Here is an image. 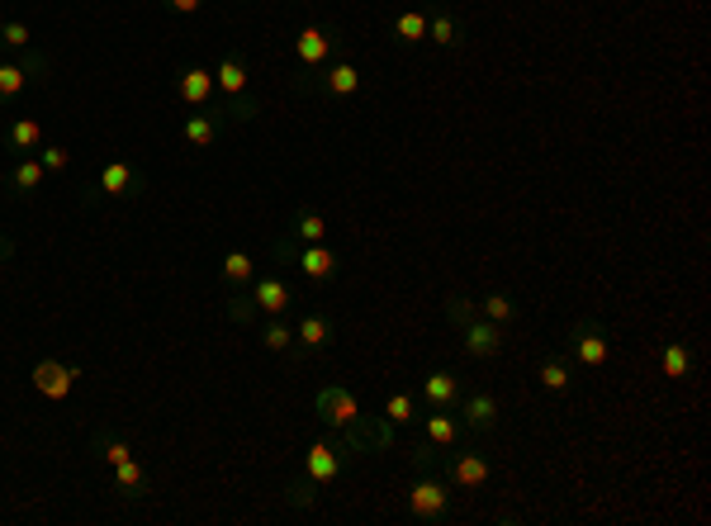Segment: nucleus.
<instances>
[{
	"mask_svg": "<svg viewBox=\"0 0 711 526\" xmlns=\"http://www.w3.org/2000/svg\"><path fill=\"white\" fill-rule=\"evenodd\" d=\"M413 484H408V512L418 517V522H446V512H451V484L432 474V465H413Z\"/></svg>",
	"mask_w": 711,
	"mask_h": 526,
	"instance_id": "obj_4",
	"label": "nucleus"
},
{
	"mask_svg": "<svg viewBox=\"0 0 711 526\" xmlns=\"http://www.w3.org/2000/svg\"><path fill=\"white\" fill-rule=\"evenodd\" d=\"M76 380H81V370L67 361H38L34 365V389H38V399H48V403H67L72 399V389Z\"/></svg>",
	"mask_w": 711,
	"mask_h": 526,
	"instance_id": "obj_11",
	"label": "nucleus"
},
{
	"mask_svg": "<svg viewBox=\"0 0 711 526\" xmlns=\"http://www.w3.org/2000/svg\"><path fill=\"white\" fill-rule=\"evenodd\" d=\"M48 72H53V62H48L43 53H29V48H24V57H19V62H0V105L19 100L29 81H43Z\"/></svg>",
	"mask_w": 711,
	"mask_h": 526,
	"instance_id": "obj_7",
	"label": "nucleus"
},
{
	"mask_svg": "<svg viewBox=\"0 0 711 526\" xmlns=\"http://www.w3.org/2000/svg\"><path fill=\"white\" fill-rule=\"evenodd\" d=\"M422 38H427V10H418V5L399 10V15H394V43L413 48V43H422Z\"/></svg>",
	"mask_w": 711,
	"mask_h": 526,
	"instance_id": "obj_25",
	"label": "nucleus"
},
{
	"mask_svg": "<svg viewBox=\"0 0 711 526\" xmlns=\"http://www.w3.org/2000/svg\"><path fill=\"white\" fill-rule=\"evenodd\" d=\"M427 38H432L437 48H465V19L451 15L446 5H432V10H427Z\"/></svg>",
	"mask_w": 711,
	"mask_h": 526,
	"instance_id": "obj_20",
	"label": "nucleus"
},
{
	"mask_svg": "<svg viewBox=\"0 0 711 526\" xmlns=\"http://www.w3.org/2000/svg\"><path fill=\"white\" fill-rule=\"evenodd\" d=\"M275 256L294 261V271L304 275L309 285H332V280L342 275V252H337L332 242H290V237H280V242H275Z\"/></svg>",
	"mask_w": 711,
	"mask_h": 526,
	"instance_id": "obj_3",
	"label": "nucleus"
},
{
	"mask_svg": "<svg viewBox=\"0 0 711 526\" xmlns=\"http://www.w3.org/2000/svg\"><path fill=\"white\" fill-rule=\"evenodd\" d=\"M252 309L256 313H266V318H280V313H290L294 304V290L280 280V275H261V280H252Z\"/></svg>",
	"mask_w": 711,
	"mask_h": 526,
	"instance_id": "obj_13",
	"label": "nucleus"
},
{
	"mask_svg": "<svg viewBox=\"0 0 711 526\" xmlns=\"http://www.w3.org/2000/svg\"><path fill=\"white\" fill-rule=\"evenodd\" d=\"M43 176H48V171H43L38 157H19V162L10 166V190H15V195H34L38 185H43Z\"/></svg>",
	"mask_w": 711,
	"mask_h": 526,
	"instance_id": "obj_29",
	"label": "nucleus"
},
{
	"mask_svg": "<svg viewBox=\"0 0 711 526\" xmlns=\"http://www.w3.org/2000/svg\"><path fill=\"white\" fill-rule=\"evenodd\" d=\"M328 233H332V228H328V218H323V214H313V209H294V214H290V233H285V237H290V242H328Z\"/></svg>",
	"mask_w": 711,
	"mask_h": 526,
	"instance_id": "obj_23",
	"label": "nucleus"
},
{
	"mask_svg": "<svg viewBox=\"0 0 711 526\" xmlns=\"http://www.w3.org/2000/svg\"><path fill=\"white\" fill-rule=\"evenodd\" d=\"M200 5L204 0H166V10H171V15H200Z\"/></svg>",
	"mask_w": 711,
	"mask_h": 526,
	"instance_id": "obj_36",
	"label": "nucleus"
},
{
	"mask_svg": "<svg viewBox=\"0 0 711 526\" xmlns=\"http://www.w3.org/2000/svg\"><path fill=\"white\" fill-rule=\"evenodd\" d=\"M413 465H437V474L451 484V489H484L489 484V455L484 451H474V446H446V451H437V446H413Z\"/></svg>",
	"mask_w": 711,
	"mask_h": 526,
	"instance_id": "obj_1",
	"label": "nucleus"
},
{
	"mask_svg": "<svg viewBox=\"0 0 711 526\" xmlns=\"http://www.w3.org/2000/svg\"><path fill=\"white\" fill-rule=\"evenodd\" d=\"M114 489L124 493V498H143L147 489V465L138 455H128L124 465H114Z\"/></svg>",
	"mask_w": 711,
	"mask_h": 526,
	"instance_id": "obj_28",
	"label": "nucleus"
},
{
	"mask_svg": "<svg viewBox=\"0 0 711 526\" xmlns=\"http://www.w3.org/2000/svg\"><path fill=\"white\" fill-rule=\"evenodd\" d=\"M10 256H15V242H10V237L0 233V261H10Z\"/></svg>",
	"mask_w": 711,
	"mask_h": 526,
	"instance_id": "obj_37",
	"label": "nucleus"
},
{
	"mask_svg": "<svg viewBox=\"0 0 711 526\" xmlns=\"http://www.w3.org/2000/svg\"><path fill=\"white\" fill-rule=\"evenodd\" d=\"M456 418H460V427L465 432H474V436H484V432H493L498 427V399H493L489 389H465L460 394V403H456Z\"/></svg>",
	"mask_w": 711,
	"mask_h": 526,
	"instance_id": "obj_9",
	"label": "nucleus"
},
{
	"mask_svg": "<svg viewBox=\"0 0 711 526\" xmlns=\"http://www.w3.org/2000/svg\"><path fill=\"white\" fill-rule=\"evenodd\" d=\"M332 318L328 313H304L299 323H294V351L304 356V351H328V342H332Z\"/></svg>",
	"mask_w": 711,
	"mask_h": 526,
	"instance_id": "obj_19",
	"label": "nucleus"
},
{
	"mask_svg": "<svg viewBox=\"0 0 711 526\" xmlns=\"http://www.w3.org/2000/svg\"><path fill=\"white\" fill-rule=\"evenodd\" d=\"M659 370H664V380H688L693 375V351L683 342H664L659 346Z\"/></svg>",
	"mask_w": 711,
	"mask_h": 526,
	"instance_id": "obj_27",
	"label": "nucleus"
},
{
	"mask_svg": "<svg viewBox=\"0 0 711 526\" xmlns=\"http://www.w3.org/2000/svg\"><path fill=\"white\" fill-rule=\"evenodd\" d=\"M219 280L228 285V290H242V285H252V280H256V261H252V252H242V247H233V252L223 256Z\"/></svg>",
	"mask_w": 711,
	"mask_h": 526,
	"instance_id": "obj_22",
	"label": "nucleus"
},
{
	"mask_svg": "<svg viewBox=\"0 0 711 526\" xmlns=\"http://www.w3.org/2000/svg\"><path fill=\"white\" fill-rule=\"evenodd\" d=\"M95 451L105 455V460H110V470H114V465H124L128 455H133V446H128L124 436H114L110 427H105V432H95Z\"/></svg>",
	"mask_w": 711,
	"mask_h": 526,
	"instance_id": "obj_31",
	"label": "nucleus"
},
{
	"mask_svg": "<svg viewBox=\"0 0 711 526\" xmlns=\"http://www.w3.org/2000/svg\"><path fill=\"white\" fill-rule=\"evenodd\" d=\"M536 380H541V389H546V394L565 399L569 389H574V375H569V356H565V351H550L546 361H541V375H536Z\"/></svg>",
	"mask_w": 711,
	"mask_h": 526,
	"instance_id": "obj_21",
	"label": "nucleus"
},
{
	"mask_svg": "<svg viewBox=\"0 0 711 526\" xmlns=\"http://www.w3.org/2000/svg\"><path fill=\"white\" fill-rule=\"evenodd\" d=\"M38 162H43V171H48V176H57V171H67V162H72V157H67V147L43 143V147H38Z\"/></svg>",
	"mask_w": 711,
	"mask_h": 526,
	"instance_id": "obj_35",
	"label": "nucleus"
},
{
	"mask_svg": "<svg viewBox=\"0 0 711 526\" xmlns=\"http://www.w3.org/2000/svg\"><path fill=\"white\" fill-rule=\"evenodd\" d=\"M474 309H479V318H489V323H512V318H517V304H512L508 294H484V299H479V304H474Z\"/></svg>",
	"mask_w": 711,
	"mask_h": 526,
	"instance_id": "obj_30",
	"label": "nucleus"
},
{
	"mask_svg": "<svg viewBox=\"0 0 711 526\" xmlns=\"http://www.w3.org/2000/svg\"><path fill=\"white\" fill-rule=\"evenodd\" d=\"M138 190H143V171H138L133 162H124V157H114V162L100 166L91 200H95V195H110V200H133Z\"/></svg>",
	"mask_w": 711,
	"mask_h": 526,
	"instance_id": "obj_10",
	"label": "nucleus"
},
{
	"mask_svg": "<svg viewBox=\"0 0 711 526\" xmlns=\"http://www.w3.org/2000/svg\"><path fill=\"white\" fill-rule=\"evenodd\" d=\"M460 436H465V427H460L456 408H427V418H422V441L427 446L446 451V446H460Z\"/></svg>",
	"mask_w": 711,
	"mask_h": 526,
	"instance_id": "obj_15",
	"label": "nucleus"
},
{
	"mask_svg": "<svg viewBox=\"0 0 711 526\" xmlns=\"http://www.w3.org/2000/svg\"><path fill=\"white\" fill-rule=\"evenodd\" d=\"M337 48H342V34H337V29H323V24H304L299 38H294V57H299V67H304V72L328 67Z\"/></svg>",
	"mask_w": 711,
	"mask_h": 526,
	"instance_id": "obj_8",
	"label": "nucleus"
},
{
	"mask_svg": "<svg viewBox=\"0 0 711 526\" xmlns=\"http://www.w3.org/2000/svg\"><path fill=\"white\" fill-rule=\"evenodd\" d=\"M0 43H5V48H19V53H24V48L34 43V29H29L24 19H5V24H0Z\"/></svg>",
	"mask_w": 711,
	"mask_h": 526,
	"instance_id": "obj_34",
	"label": "nucleus"
},
{
	"mask_svg": "<svg viewBox=\"0 0 711 526\" xmlns=\"http://www.w3.org/2000/svg\"><path fill=\"white\" fill-rule=\"evenodd\" d=\"M384 422L399 432V427H408V422H418V394L413 389H394L389 399H384Z\"/></svg>",
	"mask_w": 711,
	"mask_h": 526,
	"instance_id": "obj_24",
	"label": "nucleus"
},
{
	"mask_svg": "<svg viewBox=\"0 0 711 526\" xmlns=\"http://www.w3.org/2000/svg\"><path fill=\"white\" fill-rule=\"evenodd\" d=\"M214 95H223L219 114H228L233 124H252L256 114H261V105L252 100V72H247V57L242 53H223L219 67H214Z\"/></svg>",
	"mask_w": 711,
	"mask_h": 526,
	"instance_id": "obj_2",
	"label": "nucleus"
},
{
	"mask_svg": "<svg viewBox=\"0 0 711 526\" xmlns=\"http://www.w3.org/2000/svg\"><path fill=\"white\" fill-rule=\"evenodd\" d=\"M460 394H465V384H460L451 370H432V375L422 380L418 403H422V408H456Z\"/></svg>",
	"mask_w": 711,
	"mask_h": 526,
	"instance_id": "obj_18",
	"label": "nucleus"
},
{
	"mask_svg": "<svg viewBox=\"0 0 711 526\" xmlns=\"http://www.w3.org/2000/svg\"><path fill=\"white\" fill-rule=\"evenodd\" d=\"M460 342H465V351H470L474 361H493L498 351H503V332H498V323H489V318H479L474 313L470 323H460Z\"/></svg>",
	"mask_w": 711,
	"mask_h": 526,
	"instance_id": "obj_12",
	"label": "nucleus"
},
{
	"mask_svg": "<svg viewBox=\"0 0 711 526\" xmlns=\"http://www.w3.org/2000/svg\"><path fill=\"white\" fill-rule=\"evenodd\" d=\"M351 460L347 441L342 436H328V441H313L309 455H304V479H313L318 489H332L342 479V465Z\"/></svg>",
	"mask_w": 711,
	"mask_h": 526,
	"instance_id": "obj_6",
	"label": "nucleus"
},
{
	"mask_svg": "<svg viewBox=\"0 0 711 526\" xmlns=\"http://www.w3.org/2000/svg\"><path fill=\"white\" fill-rule=\"evenodd\" d=\"M176 95H181L190 109H209L214 105V72L200 67V62L181 67V72H176Z\"/></svg>",
	"mask_w": 711,
	"mask_h": 526,
	"instance_id": "obj_14",
	"label": "nucleus"
},
{
	"mask_svg": "<svg viewBox=\"0 0 711 526\" xmlns=\"http://www.w3.org/2000/svg\"><path fill=\"white\" fill-rule=\"evenodd\" d=\"M43 147V128H38V119H15V124L5 128V152H38Z\"/></svg>",
	"mask_w": 711,
	"mask_h": 526,
	"instance_id": "obj_26",
	"label": "nucleus"
},
{
	"mask_svg": "<svg viewBox=\"0 0 711 526\" xmlns=\"http://www.w3.org/2000/svg\"><path fill=\"white\" fill-rule=\"evenodd\" d=\"M285 503H290V508H318V484H313V479H290V484H285Z\"/></svg>",
	"mask_w": 711,
	"mask_h": 526,
	"instance_id": "obj_32",
	"label": "nucleus"
},
{
	"mask_svg": "<svg viewBox=\"0 0 711 526\" xmlns=\"http://www.w3.org/2000/svg\"><path fill=\"white\" fill-rule=\"evenodd\" d=\"M261 342H266V351H294V327L280 323V318H271L266 332H261Z\"/></svg>",
	"mask_w": 711,
	"mask_h": 526,
	"instance_id": "obj_33",
	"label": "nucleus"
},
{
	"mask_svg": "<svg viewBox=\"0 0 711 526\" xmlns=\"http://www.w3.org/2000/svg\"><path fill=\"white\" fill-rule=\"evenodd\" d=\"M223 128H228V114H219V109L209 105V109H200V114H190L181 124V143H190V147H214L223 138Z\"/></svg>",
	"mask_w": 711,
	"mask_h": 526,
	"instance_id": "obj_16",
	"label": "nucleus"
},
{
	"mask_svg": "<svg viewBox=\"0 0 711 526\" xmlns=\"http://www.w3.org/2000/svg\"><path fill=\"white\" fill-rule=\"evenodd\" d=\"M569 356L584 365V370H602L607 356H612V337H607V327L598 318H579V323L569 327Z\"/></svg>",
	"mask_w": 711,
	"mask_h": 526,
	"instance_id": "obj_5",
	"label": "nucleus"
},
{
	"mask_svg": "<svg viewBox=\"0 0 711 526\" xmlns=\"http://www.w3.org/2000/svg\"><path fill=\"white\" fill-rule=\"evenodd\" d=\"M313 86L323 95H332V100H351V95L361 91V67L342 57V62H332L323 76H313Z\"/></svg>",
	"mask_w": 711,
	"mask_h": 526,
	"instance_id": "obj_17",
	"label": "nucleus"
}]
</instances>
